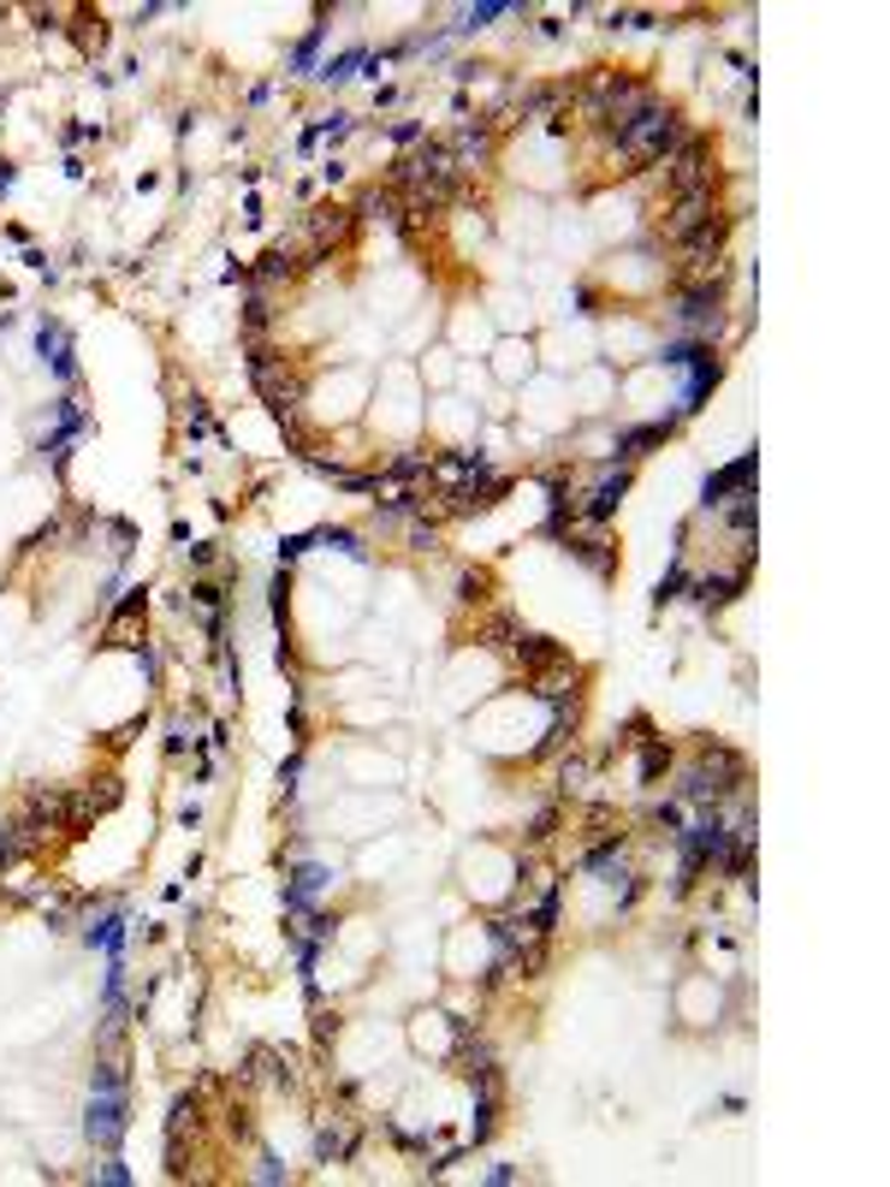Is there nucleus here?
Segmentation results:
<instances>
[{
	"mask_svg": "<svg viewBox=\"0 0 890 1187\" xmlns=\"http://www.w3.org/2000/svg\"><path fill=\"white\" fill-rule=\"evenodd\" d=\"M84 1135L96 1140V1146H113L119 1135H125V1092H119V1087H89Z\"/></svg>",
	"mask_w": 890,
	"mask_h": 1187,
	"instance_id": "7ed1b4c3",
	"label": "nucleus"
},
{
	"mask_svg": "<svg viewBox=\"0 0 890 1187\" xmlns=\"http://www.w3.org/2000/svg\"><path fill=\"white\" fill-rule=\"evenodd\" d=\"M665 184L671 196H695V191H712V167H707V143L683 137V148L665 160Z\"/></svg>",
	"mask_w": 890,
	"mask_h": 1187,
	"instance_id": "f03ea898",
	"label": "nucleus"
},
{
	"mask_svg": "<svg viewBox=\"0 0 890 1187\" xmlns=\"http://www.w3.org/2000/svg\"><path fill=\"white\" fill-rule=\"evenodd\" d=\"M624 488H629V476H624V469H617V476H605L600 488H593V493H588V499H582V505H576V511H582V517H593V523H605V517H612V511H617V499H624Z\"/></svg>",
	"mask_w": 890,
	"mask_h": 1187,
	"instance_id": "39448f33",
	"label": "nucleus"
},
{
	"mask_svg": "<svg viewBox=\"0 0 890 1187\" xmlns=\"http://www.w3.org/2000/svg\"><path fill=\"white\" fill-rule=\"evenodd\" d=\"M677 321L689 333H719L724 327V303H719V286H695V291H683V303H677Z\"/></svg>",
	"mask_w": 890,
	"mask_h": 1187,
	"instance_id": "20e7f679",
	"label": "nucleus"
},
{
	"mask_svg": "<svg viewBox=\"0 0 890 1187\" xmlns=\"http://www.w3.org/2000/svg\"><path fill=\"white\" fill-rule=\"evenodd\" d=\"M617 148H624L636 167H659V160H671L683 148V119L671 113V107L647 101L636 119H624L617 125Z\"/></svg>",
	"mask_w": 890,
	"mask_h": 1187,
	"instance_id": "f257e3e1",
	"label": "nucleus"
}]
</instances>
